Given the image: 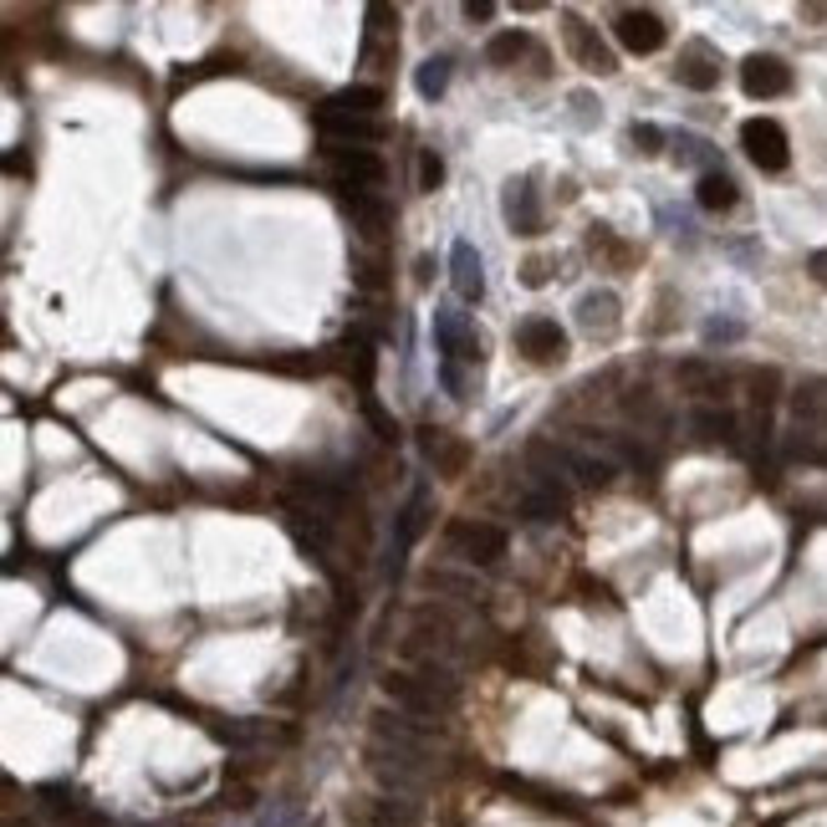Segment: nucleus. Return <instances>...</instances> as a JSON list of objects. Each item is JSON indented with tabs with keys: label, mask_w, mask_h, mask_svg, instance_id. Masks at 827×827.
<instances>
[{
	"label": "nucleus",
	"mask_w": 827,
	"mask_h": 827,
	"mask_svg": "<svg viewBox=\"0 0 827 827\" xmlns=\"http://www.w3.org/2000/svg\"><path fill=\"white\" fill-rule=\"evenodd\" d=\"M675 77H680V88H690V92H710L721 82V67H715V57H710L705 46H690V52L675 61Z\"/></svg>",
	"instance_id": "a211bd4d"
},
{
	"label": "nucleus",
	"mask_w": 827,
	"mask_h": 827,
	"mask_svg": "<svg viewBox=\"0 0 827 827\" xmlns=\"http://www.w3.org/2000/svg\"><path fill=\"white\" fill-rule=\"evenodd\" d=\"M577 327L588 332V338H608V332H619V296L613 292H588L577 302Z\"/></svg>",
	"instance_id": "dca6fc26"
},
{
	"label": "nucleus",
	"mask_w": 827,
	"mask_h": 827,
	"mask_svg": "<svg viewBox=\"0 0 827 827\" xmlns=\"http://www.w3.org/2000/svg\"><path fill=\"white\" fill-rule=\"evenodd\" d=\"M434 342H440V353L450 358V363H460V358L475 363V358H480V338L465 327L460 311H434Z\"/></svg>",
	"instance_id": "f8f14e48"
},
{
	"label": "nucleus",
	"mask_w": 827,
	"mask_h": 827,
	"mask_svg": "<svg viewBox=\"0 0 827 827\" xmlns=\"http://www.w3.org/2000/svg\"><path fill=\"white\" fill-rule=\"evenodd\" d=\"M562 511H567V486H552V480H542V486L521 490V517H526V521H557Z\"/></svg>",
	"instance_id": "aec40b11"
},
{
	"label": "nucleus",
	"mask_w": 827,
	"mask_h": 827,
	"mask_svg": "<svg viewBox=\"0 0 827 827\" xmlns=\"http://www.w3.org/2000/svg\"><path fill=\"white\" fill-rule=\"evenodd\" d=\"M517 348L532 363H557L562 353H567V332H562L552 317H526V322L517 327Z\"/></svg>",
	"instance_id": "1a4fd4ad"
},
{
	"label": "nucleus",
	"mask_w": 827,
	"mask_h": 827,
	"mask_svg": "<svg viewBox=\"0 0 827 827\" xmlns=\"http://www.w3.org/2000/svg\"><path fill=\"white\" fill-rule=\"evenodd\" d=\"M740 148H746V159L761 169V174H782L786 159H792V148H786V128L777 118H751L740 128Z\"/></svg>",
	"instance_id": "f03ea898"
},
{
	"label": "nucleus",
	"mask_w": 827,
	"mask_h": 827,
	"mask_svg": "<svg viewBox=\"0 0 827 827\" xmlns=\"http://www.w3.org/2000/svg\"><path fill=\"white\" fill-rule=\"evenodd\" d=\"M690 429L705 444H736V419H730L725 409H694L690 414Z\"/></svg>",
	"instance_id": "5701e85b"
},
{
	"label": "nucleus",
	"mask_w": 827,
	"mask_h": 827,
	"mask_svg": "<svg viewBox=\"0 0 827 827\" xmlns=\"http://www.w3.org/2000/svg\"><path fill=\"white\" fill-rule=\"evenodd\" d=\"M506 225L517 236H542V200H536V184L532 179H517L506 190Z\"/></svg>",
	"instance_id": "ddd939ff"
},
{
	"label": "nucleus",
	"mask_w": 827,
	"mask_h": 827,
	"mask_svg": "<svg viewBox=\"0 0 827 827\" xmlns=\"http://www.w3.org/2000/svg\"><path fill=\"white\" fill-rule=\"evenodd\" d=\"M562 36H567V52L577 57V67H588V72H598V77L613 72V52L598 42V31H592L582 15L562 11Z\"/></svg>",
	"instance_id": "0eeeda50"
},
{
	"label": "nucleus",
	"mask_w": 827,
	"mask_h": 827,
	"mask_svg": "<svg viewBox=\"0 0 827 827\" xmlns=\"http://www.w3.org/2000/svg\"><path fill=\"white\" fill-rule=\"evenodd\" d=\"M373 823L378 827H414V813L404 807V802L384 797V802H373Z\"/></svg>",
	"instance_id": "cd10ccee"
},
{
	"label": "nucleus",
	"mask_w": 827,
	"mask_h": 827,
	"mask_svg": "<svg viewBox=\"0 0 827 827\" xmlns=\"http://www.w3.org/2000/svg\"><path fill=\"white\" fill-rule=\"evenodd\" d=\"M634 148L638 154H659V148H665V134H659V128H654V123H634Z\"/></svg>",
	"instance_id": "7c9ffc66"
},
{
	"label": "nucleus",
	"mask_w": 827,
	"mask_h": 827,
	"mask_svg": "<svg viewBox=\"0 0 827 827\" xmlns=\"http://www.w3.org/2000/svg\"><path fill=\"white\" fill-rule=\"evenodd\" d=\"M705 338H710V342H736V338H740V327H736V322H710V327H705Z\"/></svg>",
	"instance_id": "f704fd0d"
},
{
	"label": "nucleus",
	"mask_w": 827,
	"mask_h": 827,
	"mask_svg": "<svg viewBox=\"0 0 827 827\" xmlns=\"http://www.w3.org/2000/svg\"><path fill=\"white\" fill-rule=\"evenodd\" d=\"M675 384H680L684 394H700V399H725L730 373L705 363V358H684V363H675Z\"/></svg>",
	"instance_id": "9b49d317"
},
{
	"label": "nucleus",
	"mask_w": 827,
	"mask_h": 827,
	"mask_svg": "<svg viewBox=\"0 0 827 827\" xmlns=\"http://www.w3.org/2000/svg\"><path fill=\"white\" fill-rule=\"evenodd\" d=\"M440 378H444V388H450V394H455V399H465V373H460V363H450V358H444V369H440Z\"/></svg>",
	"instance_id": "72a5a7b5"
},
{
	"label": "nucleus",
	"mask_w": 827,
	"mask_h": 827,
	"mask_svg": "<svg viewBox=\"0 0 827 827\" xmlns=\"http://www.w3.org/2000/svg\"><path fill=\"white\" fill-rule=\"evenodd\" d=\"M628 414H634V419H644V424H665V414H659V404H649V394L628 399Z\"/></svg>",
	"instance_id": "473e14b6"
},
{
	"label": "nucleus",
	"mask_w": 827,
	"mask_h": 827,
	"mask_svg": "<svg viewBox=\"0 0 827 827\" xmlns=\"http://www.w3.org/2000/svg\"><path fill=\"white\" fill-rule=\"evenodd\" d=\"M414 88L424 92V98H444V88H450V57H429L414 72Z\"/></svg>",
	"instance_id": "a878e982"
},
{
	"label": "nucleus",
	"mask_w": 827,
	"mask_h": 827,
	"mask_svg": "<svg viewBox=\"0 0 827 827\" xmlns=\"http://www.w3.org/2000/svg\"><path fill=\"white\" fill-rule=\"evenodd\" d=\"M419 444H424V455H429V465H434V475H444V480H460V475L471 471V444L460 440V434H450V429L424 424V429H419Z\"/></svg>",
	"instance_id": "423d86ee"
},
{
	"label": "nucleus",
	"mask_w": 827,
	"mask_h": 827,
	"mask_svg": "<svg viewBox=\"0 0 827 827\" xmlns=\"http://www.w3.org/2000/svg\"><path fill=\"white\" fill-rule=\"evenodd\" d=\"M802 21H827V5H802Z\"/></svg>",
	"instance_id": "4c0bfd02"
},
{
	"label": "nucleus",
	"mask_w": 827,
	"mask_h": 827,
	"mask_svg": "<svg viewBox=\"0 0 827 827\" xmlns=\"http://www.w3.org/2000/svg\"><path fill=\"white\" fill-rule=\"evenodd\" d=\"M384 690H388V700H394V705H404L409 715H419V721H434L440 710L455 705V694L434 690L424 675H404V669H388V675H384Z\"/></svg>",
	"instance_id": "f257e3e1"
},
{
	"label": "nucleus",
	"mask_w": 827,
	"mask_h": 827,
	"mask_svg": "<svg viewBox=\"0 0 827 827\" xmlns=\"http://www.w3.org/2000/svg\"><path fill=\"white\" fill-rule=\"evenodd\" d=\"M317 123H322V134L332 138V144H348V148L384 144V123L378 118H358V113H332V107H322Z\"/></svg>",
	"instance_id": "9d476101"
},
{
	"label": "nucleus",
	"mask_w": 827,
	"mask_h": 827,
	"mask_svg": "<svg viewBox=\"0 0 827 827\" xmlns=\"http://www.w3.org/2000/svg\"><path fill=\"white\" fill-rule=\"evenodd\" d=\"M327 163L338 169V179L348 190H378V184H384V159H378L373 148L327 144Z\"/></svg>",
	"instance_id": "20e7f679"
},
{
	"label": "nucleus",
	"mask_w": 827,
	"mask_h": 827,
	"mask_svg": "<svg viewBox=\"0 0 827 827\" xmlns=\"http://www.w3.org/2000/svg\"><path fill=\"white\" fill-rule=\"evenodd\" d=\"M348 215H353V225H358V236L363 240H384V230H388V209L373 200L369 190H348Z\"/></svg>",
	"instance_id": "f3484780"
},
{
	"label": "nucleus",
	"mask_w": 827,
	"mask_h": 827,
	"mask_svg": "<svg viewBox=\"0 0 827 827\" xmlns=\"http://www.w3.org/2000/svg\"><path fill=\"white\" fill-rule=\"evenodd\" d=\"M807 271H813L817 286H827V251H813V256H807Z\"/></svg>",
	"instance_id": "c9c22d12"
},
{
	"label": "nucleus",
	"mask_w": 827,
	"mask_h": 827,
	"mask_svg": "<svg viewBox=\"0 0 827 827\" xmlns=\"http://www.w3.org/2000/svg\"><path fill=\"white\" fill-rule=\"evenodd\" d=\"M694 200H700V209H710V215H725V209H736V200H740L736 179L705 169V174H700V190H694Z\"/></svg>",
	"instance_id": "412c9836"
},
{
	"label": "nucleus",
	"mask_w": 827,
	"mask_h": 827,
	"mask_svg": "<svg viewBox=\"0 0 827 827\" xmlns=\"http://www.w3.org/2000/svg\"><path fill=\"white\" fill-rule=\"evenodd\" d=\"M450 542H455V552L465 562H475V567H490V562L506 557V532L490 526V521H455V526H450Z\"/></svg>",
	"instance_id": "7ed1b4c3"
},
{
	"label": "nucleus",
	"mask_w": 827,
	"mask_h": 827,
	"mask_svg": "<svg viewBox=\"0 0 827 827\" xmlns=\"http://www.w3.org/2000/svg\"><path fill=\"white\" fill-rule=\"evenodd\" d=\"M746 384H751L756 414H767L771 404H777V388H782V378H777V369H751V373H746Z\"/></svg>",
	"instance_id": "bb28decb"
},
{
	"label": "nucleus",
	"mask_w": 827,
	"mask_h": 827,
	"mask_svg": "<svg viewBox=\"0 0 827 827\" xmlns=\"http://www.w3.org/2000/svg\"><path fill=\"white\" fill-rule=\"evenodd\" d=\"M792 409H797V424L807 429H827V378H802L792 388Z\"/></svg>",
	"instance_id": "6ab92c4d"
},
{
	"label": "nucleus",
	"mask_w": 827,
	"mask_h": 827,
	"mask_svg": "<svg viewBox=\"0 0 827 827\" xmlns=\"http://www.w3.org/2000/svg\"><path fill=\"white\" fill-rule=\"evenodd\" d=\"M332 113H358V118H378V107H384V92L378 88H342L338 98H327Z\"/></svg>",
	"instance_id": "b1692460"
},
{
	"label": "nucleus",
	"mask_w": 827,
	"mask_h": 827,
	"mask_svg": "<svg viewBox=\"0 0 827 827\" xmlns=\"http://www.w3.org/2000/svg\"><path fill=\"white\" fill-rule=\"evenodd\" d=\"M613 36H619L628 52H638V57H649V52H659L665 46V21L654 11H638V5H628V11H619V21H613Z\"/></svg>",
	"instance_id": "6e6552de"
},
{
	"label": "nucleus",
	"mask_w": 827,
	"mask_h": 827,
	"mask_svg": "<svg viewBox=\"0 0 827 827\" xmlns=\"http://www.w3.org/2000/svg\"><path fill=\"white\" fill-rule=\"evenodd\" d=\"M740 88H746V98H782L786 88H792V67H786L782 57H771V52H756V57L740 61Z\"/></svg>",
	"instance_id": "39448f33"
},
{
	"label": "nucleus",
	"mask_w": 827,
	"mask_h": 827,
	"mask_svg": "<svg viewBox=\"0 0 827 827\" xmlns=\"http://www.w3.org/2000/svg\"><path fill=\"white\" fill-rule=\"evenodd\" d=\"M465 15H471V21H490V15H496V5H490V0H471V5H465Z\"/></svg>",
	"instance_id": "e433bc0d"
},
{
	"label": "nucleus",
	"mask_w": 827,
	"mask_h": 827,
	"mask_svg": "<svg viewBox=\"0 0 827 827\" xmlns=\"http://www.w3.org/2000/svg\"><path fill=\"white\" fill-rule=\"evenodd\" d=\"M521 281H526V286H547V281H552V267L542 261V256H532V261H521Z\"/></svg>",
	"instance_id": "2f4dec72"
},
{
	"label": "nucleus",
	"mask_w": 827,
	"mask_h": 827,
	"mask_svg": "<svg viewBox=\"0 0 827 827\" xmlns=\"http://www.w3.org/2000/svg\"><path fill=\"white\" fill-rule=\"evenodd\" d=\"M450 281H455V292L465 302H480L486 296V267H480V256H475L471 240H455V251H450Z\"/></svg>",
	"instance_id": "2eb2a0df"
},
{
	"label": "nucleus",
	"mask_w": 827,
	"mask_h": 827,
	"mask_svg": "<svg viewBox=\"0 0 827 827\" xmlns=\"http://www.w3.org/2000/svg\"><path fill=\"white\" fill-rule=\"evenodd\" d=\"M440 179H444L440 154H434V148H424V154H419V190L434 194V190H440Z\"/></svg>",
	"instance_id": "c85d7f7f"
},
{
	"label": "nucleus",
	"mask_w": 827,
	"mask_h": 827,
	"mask_svg": "<svg viewBox=\"0 0 827 827\" xmlns=\"http://www.w3.org/2000/svg\"><path fill=\"white\" fill-rule=\"evenodd\" d=\"M588 256H592V261H608L613 271L634 267V251H628V246H623V240L613 236L608 225H592V230H588Z\"/></svg>",
	"instance_id": "4be33fe9"
},
{
	"label": "nucleus",
	"mask_w": 827,
	"mask_h": 827,
	"mask_svg": "<svg viewBox=\"0 0 827 827\" xmlns=\"http://www.w3.org/2000/svg\"><path fill=\"white\" fill-rule=\"evenodd\" d=\"M526 52H532V36H526V31H501V36H490L486 61L490 67H517Z\"/></svg>",
	"instance_id": "393cba45"
},
{
	"label": "nucleus",
	"mask_w": 827,
	"mask_h": 827,
	"mask_svg": "<svg viewBox=\"0 0 827 827\" xmlns=\"http://www.w3.org/2000/svg\"><path fill=\"white\" fill-rule=\"evenodd\" d=\"M42 807L52 813L57 827H107L103 813H92L88 802H77L67 786H42Z\"/></svg>",
	"instance_id": "4468645a"
},
{
	"label": "nucleus",
	"mask_w": 827,
	"mask_h": 827,
	"mask_svg": "<svg viewBox=\"0 0 827 827\" xmlns=\"http://www.w3.org/2000/svg\"><path fill=\"white\" fill-rule=\"evenodd\" d=\"M675 154H680V163H710L715 159V148H710L705 138H694V134H684L680 144H675Z\"/></svg>",
	"instance_id": "c756f323"
}]
</instances>
